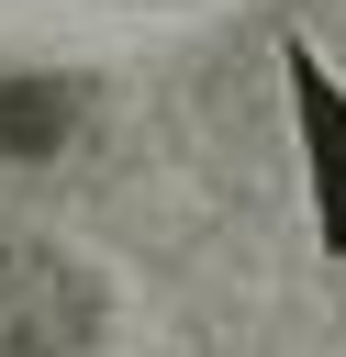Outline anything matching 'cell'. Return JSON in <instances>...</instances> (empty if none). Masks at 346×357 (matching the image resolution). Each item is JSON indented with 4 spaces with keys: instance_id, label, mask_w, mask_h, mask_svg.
Listing matches in <instances>:
<instances>
[]
</instances>
